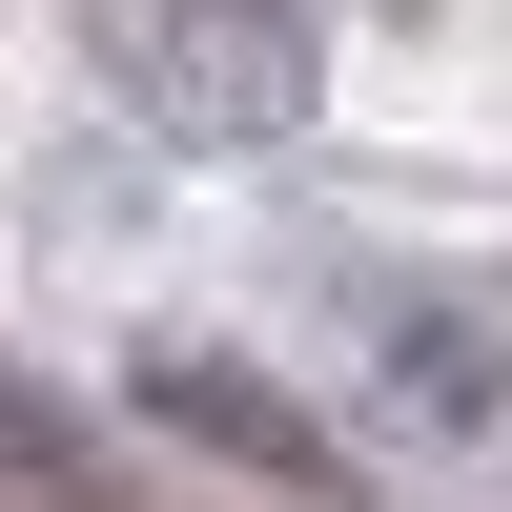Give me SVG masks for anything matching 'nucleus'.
I'll return each mask as SVG.
<instances>
[{
  "label": "nucleus",
  "instance_id": "nucleus-1",
  "mask_svg": "<svg viewBox=\"0 0 512 512\" xmlns=\"http://www.w3.org/2000/svg\"><path fill=\"white\" fill-rule=\"evenodd\" d=\"M62 41L185 164H287L328 123V0H62Z\"/></svg>",
  "mask_w": 512,
  "mask_h": 512
},
{
  "label": "nucleus",
  "instance_id": "nucleus-3",
  "mask_svg": "<svg viewBox=\"0 0 512 512\" xmlns=\"http://www.w3.org/2000/svg\"><path fill=\"white\" fill-rule=\"evenodd\" d=\"M123 410L185 431V451H226L246 492H349V431H328L308 390H267L246 349H144V369H123Z\"/></svg>",
  "mask_w": 512,
  "mask_h": 512
},
{
  "label": "nucleus",
  "instance_id": "nucleus-2",
  "mask_svg": "<svg viewBox=\"0 0 512 512\" xmlns=\"http://www.w3.org/2000/svg\"><path fill=\"white\" fill-rule=\"evenodd\" d=\"M328 349L369 369V410L410 451H512V308L492 287L410 267V246H328Z\"/></svg>",
  "mask_w": 512,
  "mask_h": 512
}]
</instances>
